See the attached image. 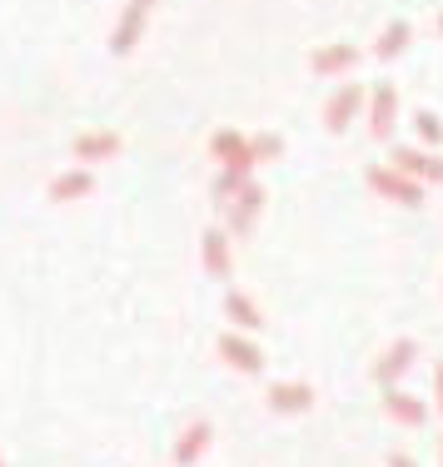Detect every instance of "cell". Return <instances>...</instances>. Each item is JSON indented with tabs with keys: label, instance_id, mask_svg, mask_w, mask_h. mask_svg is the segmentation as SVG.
<instances>
[{
	"label": "cell",
	"instance_id": "cell-15",
	"mask_svg": "<svg viewBox=\"0 0 443 467\" xmlns=\"http://www.w3.org/2000/svg\"><path fill=\"white\" fill-rule=\"evenodd\" d=\"M90 189H95L90 170H70V174H60V180H50V199L55 204H70V199H85Z\"/></svg>",
	"mask_w": 443,
	"mask_h": 467
},
{
	"label": "cell",
	"instance_id": "cell-1",
	"mask_svg": "<svg viewBox=\"0 0 443 467\" xmlns=\"http://www.w3.org/2000/svg\"><path fill=\"white\" fill-rule=\"evenodd\" d=\"M364 99H369V90H364V85H339V90L329 95V105H324V125H329V135H344L349 119L364 109Z\"/></svg>",
	"mask_w": 443,
	"mask_h": 467
},
{
	"label": "cell",
	"instance_id": "cell-12",
	"mask_svg": "<svg viewBox=\"0 0 443 467\" xmlns=\"http://www.w3.org/2000/svg\"><path fill=\"white\" fill-rule=\"evenodd\" d=\"M384 413H389L394 422H404V428H418V422L428 418V408L418 403V398L398 393V388H384Z\"/></svg>",
	"mask_w": 443,
	"mask_h": 467
},
{
	"label": "cell",
	"instance_id": "cell-8",
	"mask_svg": "<svg viewBox=\"0 0 443 467\" xmlns=\"http://www.w3.org/2000/svg\"><path fill=\"white\" fill-rule=\"evenodd\" d=\"M353 65H359V50L344 46V40L309 55V70H314V75H344V70H353Z\"/></svg>",
	"mask_w": 443,
	"mask_h": 467
},
{
	"label": "cell",
	"instance_id": "cell-9",
	"mask_svg": "<svg viewBox=\"0 0 443 467\" xmlns=\"http://www.w3.org/2000/svg\"><path fill=\"white\" fill-rule=\"evenodd\" d=\"M264 209V189L259 184H245L235 194V204H229V229L235 234H249V224H254V214Z\"/></svg>",
	"mask_w": 443,
	"mask_h": 467
},
{
	"label": "cell",
	"instance_id": "cell-24",
	"mask_svg": "<svg viewBox=\"0 0 443 467\" xmlns=\"http://www.w3.org/2000/svg\"><path fill=\"white\" fill-rule=\"evenodd\" d=\"M140 5H154V0H140Z\"/></svg>",
	"mask_w": 443,
	"mask_h": 467
},
{
	"label": "cell",
	"instance_id": "cell-21",
	"mask_svg": "<svg viewBox=\"0 0 443 467\" xmlns=\"http://www.w3.org/2000/svg\"><path fill=\"white\" fill-rule=\"evenodd\" d=\"M280 150H284V140H280V135H259V140H249L254 164H259V160H280Z\"/></svg>",
	"mask_w": 443,
	"mask_h": 467
},
{
	"label": "cell",
	"instance_id": "cell-10",
	"mask_svg": "<svg viewBox=\"0 0 443 467\" xmlns=\"http://www.w3.org/2000/svg\"><path fill=\"white\" fill-rule=\"evenodd\" d=\"M269 408L274 413H304V408H314V388L309 383H274L269 388Z\"/></svg>",
	"mask_w": 443,
	"mask_h": 467
},
{
	"label": "cell",
	"instance_id": "cell-25",
	"mask_svg": "<svg viewBox=\"0 0 443 467\" xmlns=\"http://www.w3.org/2000/svg\"><path fill=\"white\" fill-rule=\"evenodd\" d=\"M438 30H443V16H438Z\"/></svg>",
	"mask_w": 443,
	"mask_h": 467
},
{
	"label": "cell",
	"instance_id": "cell-5",
	"mask_svg": "<svg viewBox=\"0 0 443 467\" xmlns=\"http://www.w3.org/2000/svg\"><path fill=\"white\" fill-rule=\"evenodd\" d=\"M219 358H225L229 368H239V373H259L264 368L259 343H249L245 333H225V338H219Z\"/></svg>",
	"mask_w": 443,
	"mask_h": 467
},
{
	"label": "cell",
	"instance_id": "cell-11",
	"mask_svg": "<svg viewBox=\"0 0 443 467\" xmlns=\"http://www.w3.org/2000/svg\"><path fill=\"white\" fill-rule=\"evenodd\" d=\"M398 170L418 184H443V160L434 154H418V150H398Z\"/></svg>",
	"mask_w": 443,
	"mask_h": 467
},
{
	"label": "cell",
	"instance_id": "cell-22",
	"mask_svg": "<svg viewBox=\"0 0 443 467\" xmlns=\"http://www.w3.org/2000/svg\"><path fill=\"white\" fill-rule=\"evenodd\" d=\"M389 467H414V458H404V452H394V458H389Z\"/></svg>",
	"mask_w": 443,
	"mask_h": 467
},
{
	"label": "cell",
	"instance_id": "cell-16",
	"mask_svg": "<svg viewBox=\"0 0 443 467\" xmlns=\"http://www.w3.org/2000/svg\"><path fill=\"white\" fill-rule=\"evenodd\" d=\"M205 269L215 274V279H225L235 264H229V239H225V229H209L205 234Z\"/></svg>",
	"mask_w": 443,
	"mask_h": 467
},
{
	"label": "cell",
	"instance_id": "cell-2",
	"mask_svg": "<svg viewBox=\"0 0 443 467\" xmlns=\"http://www.w3.org/2000/svg\"><path fill=\"white\" fill-rule=\"evenodd\" d=\"M369 184H374V194H384V199H398V204H424V184L418 180H408L404 170H369Z\"/></svg>",
	"mask_w": 443,
	"mask_h": 467
},
{
	"label": "cell",
	"instance_id": "cell-23",
	"mask_svg": "<svg viewBox=\"0 0 443 467\" xmlns=\"http://www.w3.org/2000/svg\"><path fill=\"white\" fill-rule=\"evenodd\" d=\"M434 378H438V408H443V363L434 368Z\"/></svg>",
	"mask_w": 443,
	"mask_h": 467
},
{
	"label": "cell",
	"instance_id": "cell-6",
	"mask_svg": "<svg viewBox=\"0 0 443 467\" xmlns=\"http://www.w3.org/2000/svg\"><path fill=\"white\" fill-rule=\"evenodd\" d=\"M209 150H215V160L225 164V170H254V154H249V140L235 135V130H219L215 140H209Z\"/></svg>",
	"mask_w": 443,
	"mask_h": 467
},
{
	"label": "cell",
	"instance_id": "cell-4",
	"mask_svg": "<svg viewBox=\"0 0 443 467\" xmlns=\"http://www.w3.org/2000/svg\"><path fill=\"white\" fill-rule=\"evenodd\" d=\"M394 115H398V90L389 80L374 85V90H369V130H374V140H389Z\"/></svg>",
	"mask_w": 443,
	"mask_h": 467
},
{
	"label": "cell",
	"instance_id": "cell-13",
	"mask_svg": "<svg viewBox=\"0 0 443 467\" xmlns=\"http://www.w3.org/2000/svg\"><path fill=\"white\" fill-rule=\"evenodd\" d=\"M75 150V160H110V154H120V135H110V130H90V135H80L70 144Z\"/></svg>",
	"mask_w": 443,
	"mask_h": 467
},
{
	"label": "cell",
	"instance_id": "cell-20",
	"mask_svg": "<svg viewBox=\"0 0 443 467\" xmlns=\"http://www.w3.org/2000/svg\"><path fill=\"white\" fill-rule=\"evenodd\" d=\"M245 184H249V174H245V170H225V174H219V184H215V194L229 204V199H235Z\"/></svg>",
	"mask_w": 443,
	"mask_h": 467
},
{
	"label": "cell",
	"instance_id": "cell-3",
	"mask_svg": "<svg viewBox=\"0 0 443 467\" xmlns=\"http://www.w3.org/2000/svg\"><path fill=\"white\" fill-rule=\"evenodd\" d=\"M145 16H150V5L130 0L125 16H120V26H115V36H110V55H130L140 46V36H145Z\"/></svg>",
	"mask_w": 443,
	"mask_h": 467
},
{
	"label": "cell",
	"instance_id": "cell-7",
	"mask_svg": "<svg viewBox=\"0 0 443 467\" xmlns=\"http://www.w3.org/2000/svg\"><path fill=\"white\" fill-rule=\"evenodd\" d=\"M414 358H418V343H414V338H398L394 348L384 353L379 363H374V383H384V388L398 383V378L408 373V363H414Z\"/></svg>",
	"mask_w": 443,
	"mask_h": 467
},
{
	"label": "cell",
	"instance_id": "cell-17",
	"mask_svg": "<svg viewBox=\"0 0 443 467\" xmlns=\"http://www.w3.org/2000/svg\"><path fill=\"white\" fill-rule=\"evenodd\" d=\"M408 40H414V26H408V20H394V26L374 40V55H379V60H394V55L408 50Z\"/></svg>",
	"mask_w": 443,
	"mask_h": 467
},
{
	"label": "cell",
	"instance_id": "cell-19",
	"mask_svg": "<svg viewBox=\"0 0 443 467\" xmlns=\"http://www.w3.org/2000/svg\"><path fill=\"white\" fill-rule=\"evenodd\" d=\"M414 135L424 140V144H443V119L424 109V115H414Z\"/></svg>",
	"mask_w": 443,
	"mask_h": 467
},
{
	"label": "cell",
	"instance_id": "cell-14",
	"mask_svg": "<svg viewBox=\"0 0 443 467\" xmlns=\"http://www.w3.org/2000/svg\"><path fill=\"white\" fill-rule=\"evenodd\" d=\"M209 438H215V428H209V422H190V432L174 442V462H180V467H195L199 452L209 448Z\"/></svg>",
	"mask_w": 443,
	"mask_h": 467
},
{
	"label": "cell",
	"instance_id": "cell-18",
	"mask_svg": "<svg viewBox=\"0 0 443 467\" xmlns=\"http://www.w3.org/2000/svg\"><path fill=\"white\" fill-rule=\"evenodd\" d=\"M225 314H229V324H239L245 333L259 328V308H254L245 294H225Z\"/></svg>",
	"mask_w": 443,
	"mask_h": 467
}]
</instances>
